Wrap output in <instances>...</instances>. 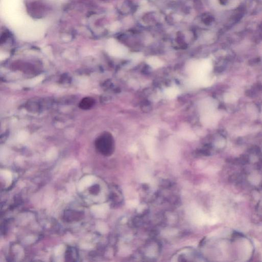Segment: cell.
<instances>
[{"label": "cell", "mask_w": 262, "mask_h": 262, "mask_svg": "<svg viewBox=\"0 0 262 262\" xmlns=\"http://www.w3.org/2000/svg\"><path fill=\"white\" fill-rule=\"evenodd\" d=\"M202 256L195 249L187 247L179 250L174 254L172 261L198 262L203 261Z\"/></svg>", "instance_id": "cell-1"}, {"label": "cell", "mask_w": 262, "mask_h": 262, "mask_svg": "<svg viewBox=\"0 0 262 262\" xmlns=\"http://www.w3.org/2000/svg\"><path fill=\"white\" fill-rule=\"evenodd\" d=\"M96 149L105 156L111 155L113 152V143L110 136L103 134L98 137L95 142Z\"/></svg>", "instance_id": "cell-2"}, {"label": "cell", "mask_w": 262, "mask_h": 262, "mask_svg": "<svg viewBox=\"0 0 262 262\" xmlns=\"http://www.w3.org/2000/svg\"><path fill=\"white\" fill-rule=\"evenodd\" d=\"M108 199L112 205L117 207L122 204L123 196L121 191L117 186H112L109 189Z\"/></svg>", "instance_id": "cell-3"}, {"label": "cell", "mask_w": 262, "mask_h": 262, "mask_svg": "<svg viewBox=\"0 0 262 262\" xmlns=\"http://www.w3.org/2000/svg\"><path fill=\"white\" fill-rule=\"evenodd\" d=\"M142 255L145 257H147L148 259H154L155 256H157V255L154 253V252L158 253L159 245L155 242L154 244L153 243H151L145 247V248L142 250Z\"/></svg>", "instance_id": "cell-4"}, {"label": "cell", "mask_w": 262, "mask_h": 262, "mask_svg": "<svg viewBox=\"0 0 262 262\" xmlns=\"http://www.w3.org/2000/svg\"><path fill=\"white\" fill-rule=\"evenodd\" d=\"M65 260L68 262H76L78 260V250L75 247H68L66 250Z\"/></svg>", "instance_id": "cell-5"}, {"label": "cell", "mask_w": 262, "mask_h": 262, "mask_svg": "<svg viewBox=\"0 0 262 262\" xmlns=\"http://www.w3.org/2000/svg\"><path fill=\"white\" fill-rule=\"evenodd\" d=\"M94 104V100L92 98H84L79 104V107L83 110H88L91 108Z\"/></svg>", "instance_id": "cell-6"}, {"label": "cell", "mask_w": 262, "mask_h": 262, "mask_svg": "<svg viewBox=\"0 0 262 262\" xmlns=\"http://www.w3.org/2000/svg\"><path fill=\"white\" fill-rule=\"evenodd\" d=\"M147 62L149 65L155 68H159L161 67L162 65V62L160 60H159L158 58H149Z\"/></svg>", "instance_id": "cell-7"}, {"label": "cell", "mask_w": 262, "mask_h": 262, "mask_svg": "<svg viewBox=\"0 0 262 262\" xmlns=\"http://www.w3.org/2000/svg\"><path fill=\"white\" fill-rule=\"evenodd\" d=\"M178 89L174 87H171L167 89L165 91V94L166 96L170 98L175 97L178 94Z\"/></svg>", "instance_id": "cell-8"}, {"label": "cell", "mask_w": 262, "mask_h": 262, "mask_svg": "<svg viewBox=\"0 0 262 262\" xmlns=\"http://www.w3.org/2000/svg\"><path fill=\"white\" fill-rule=\"evenodd\" d=\"M100 192V187L99 185H94L92 186L90 189V193L93 195H97Z\"/></svg>", "instance_id": "cell-9"}]
</instances>
